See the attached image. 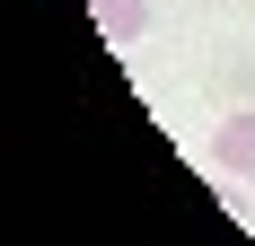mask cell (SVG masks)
I'll return each instance as SVG.
<instances>
[{"mask_svg": "<svg viewBox=\"0 0 255 246\" xmlns=\"http://www.w3.org/2000/svg\"><path fill=\"white\" fill-rule=\"evenodd\" d=\"M211 167H220V176H255V106L220 115V132H211Z\"/></svg>", "mask_w": 255, "mask_h": 246, "instance_id": "1", "label": "cell"}, {"mask_svg": "<svg viewBox=\"0 0 255 246\" xmlns=\"http://www.w3.org/2000/svg\"><path fill=\"white\" fill-rule=\"evenodd\" d=\"M97 26H106V44H141L150 35V0H97Z\"/></svg>", "mask_w": 255, "mask_h": 246, "instance_id": "2", "label": "cell"}]
</instances>
